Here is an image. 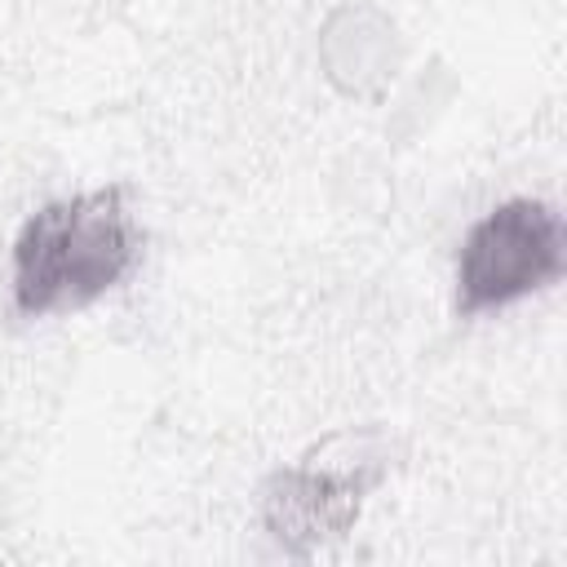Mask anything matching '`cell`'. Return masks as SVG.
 <instances>
[{"label":"cell","mask_w":567,"mask_h":567,"mask_svg":"<svg viewBox=\"0 0 567 567\" xmlns=\"http://www.w3.org/2000/svg\"><path fill=\"white\" fill-rule=\"evenodd\" d=\"M390 474V443L377 430L363 434H332L310 456L279 465L261 487V527L270 540L292 554L310 558L315 549L341 540L368 496Z\"/></svg>","instance_id":"7a4b0ae2"},{"label":"cell","mask_w":567,"mask_h":567,"mask_svg":"<svg viewBox=\"0 0 567 567\" xmlns=\"http://www.w3.org/2000/svg\"><path fill=\"white\" fill-rule=\"evenodd\" d=\"M133 186L106 182L40 204L9 252V301L22 319L75 315L115 292L142 261Z\"/></svg>","instance_id":"6da1fadb"},{"label":"cell","mask_w":567,"mask_h":567,"mask_svg":"<svg viewBox=\"0 0 567 567\" xmlns=\"http://www.w3.org/2000/svg\"><path fill=\"white\" fill-rule=\"evenodd\" d=\"M567 275V221L545 199H505L487 208L456 248L452 310L478 319L518 306Z\"/></svg>","instance_id":"3957f363"}]
</instances>
